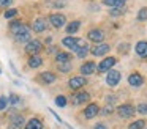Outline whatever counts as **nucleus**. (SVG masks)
I'll use <instances>...</instances> for the list:
<instances>
[{
    "label": "nucleus",
    "mask_w": 147,
    "mask_h": 129,
    "mask_svg": "<svg viewBox=\"0 0 147 129\" xmlns=\"http://www.w3.org/2000/svg\"><path fill=\"white\" fill-rule=\"evenodd\" d=\"M138 21H141V22L147 21V6H144V8H141L138 11Z\"/></svg>",
    "instance_id": "obj_31"
},
{
    "label": "nucleus",
    "mask_w": 147,
    "mask_h": 129,
    "mask_svg": "<svg viewBox=\"0 0 147 129\" xmlns=\"http://www.w3.org/2000/svg\"><path fill=\"white\" fill-rule=\"evenodd\" d=\"M144 128H146V121L144 120H136V121H133L128 126V129H144Z\"/></svg>",
    "instance_id": "obj_27"
},
{
    "label": "nucleus",
    "mask_w": 147,
    "mask_h": 129,
    "mask_svg": "<svg viewBox=\"0 0 147 129\" xmlns=\"http://www.w3.org/2000/svg\"><path fill=\"white\" fill-rule=\"evenodd\" d=\"M125 11H127L125 5L123 6H115V8H112L111 11H109V16H112V17H119V16H122Z\"/></svg>",
    "instance_id": "obj_25"
},
{
    "label": "nucleus",
    "mask_w": 147,
    "mask_h": 129,
    "mask_svg": "<svg viewBox=\"0 0 147 129\" xmlns=\"http://www.w3.org/2000/svg\"><path fill=\"white\" fill-rule=\"evenodd\" d=\"M24 124H26V118L22 115H13L10 118L8 129H24Z\"/></svg>",
    "instance_id": "obj_12"
},
{
    "label": "nucleus",
    "mask_w": 147,
    "mask_h": 129,
    "mask_svg": "<svg viewBox=\"0 0 147 129\" xmlns=\"http://www.w3.org/2000/svg\"><path fill=\"white\" fill-rule=\"evenodd\" d=\"M32 39V35H30V28L27 25H22L19 30L14 33V41L16 43H29Z\"/></svg>",
    "instance_id": "obj_1"
},
{
    "label": "nucleus",
    "mask_w": 147,
    "mask_h": 129,
    "mask_svg": "<svg viewBox=\"0 0 147 129\" xmlns=\"http://www.w3.org/2000/svg\"><path fill=\"white\" fill-rule=\"evenodd\" d=\"M128 84H130L131 87H141V85L144 84V77L139 72H131V74L128 76Z\"/></svg>",
    "instance_id": "obj_16"
},
{
    "label": "nucleus",
    "mask_w": 147,
    "mask_h": 129,
    "mask_svg": "<svg viewBox=\"0 0 147 129\" xmlns=\"http://www.w3.org/2000/svg\"><path fill=\"white\" fill-rule=\"evenodd\" d=\"M8 106H10V104H8V98L7 96H0V110H5Z\"/></svg>",
    "instance_id": "obj_33"
},
{
    "label": "nucleus",
    "mask_w": 147,
    "mask_h": 129,
    "mask_svg": "<svg viewBox=\"0 0 147 129\" xmlns=\"http://www.w3.org/2000/svg\"><path fill=\"white\" fill-rule=\"evenodd\" d=\"M36 80H38L40 84H43V85H51V84H54V82L57 80V76H55L52 71H45V72H41V74L36 76Z\"/></svg>",
    "instance_id": "obj_6"
},
{
    "label": "nucleus",
    "mask_w": 147,
    "mask_h": 129,
    "mask_svg": "<svg viewBox=\"0 0 147 129\" xmlns=\"http://www.w3.org/2000/svg\"><path fill=\"white\" fill-rule=\"evenodd\" d=\"M8 104H10V106H13V107L21 106V98L18 96L16 93H11L10 96H8Z\"/></svg>",
    "instance_id": "obj_26"
},
{
    "label": "nucleus",
    "mask_w": 147,
    "mask_h": 129,
    "mask_svg": "<svg viewBox=\"0 0 147 129\" xmlns=\"http://www.w3.org/2000/svg\"><path fill=\"white\" fill-rule=\"evenodd\" d=\"M51 113H52V115H54V116H55V120H57V121H59V123H62V118H60V116H59V115H57V113H55V112H54V110H51Z\"/></svg>",
    "instance_id": "obj_40"
},
{
    "label": "nucleus",
    "mask_w": 147,
    "mask_h": 129,
    "mask_svg": "<svg viewBox=\"0 0 147 129\" xmlns=\"http://www.w3.org/2000/svg\"><path fill=\"white\" fill-rule=\"evenodd\" d=\"M87 38H89V41H93L95 44L103 43V41H105V31H103L101 28H92V30L87 33Z\"/></svg>",
    "instance_id": "obj_9"
},
{
    "label": "nucleus",
    "mask_w": 147,
    "mask_h": 129,
    "mask_svg": "<svg viewBox=\"0 0 147 129\" xmlns=\"http://www.w3.org/2000/svg\"><path fill=\"white\" fill-rule=\"evenodd\" d=\"M127 0H103V5L109 6V8H115V6H123Z\"/></svg>",
    "instance_id": "obj_24"
},
{
    "label": "nucleus",
    "mask_w": 147,
    "mask_h": 129,
    "mask_svg": "<svg viewBox=\"0 0 147 129\" xmlns=\"http://www.w3.org/2000/svg\"><path fill=\"white\" fill-rule=\"evenodd\" d=\"M93 129H108V126H106L105 123H96V124L93 126Z\"/></svg>",
    "instance_id": "obj_38"
},
{
    "label": "nucleus",
    "mask_w": 147,
    "mask_h": 129,
    "mask_svg": "<svg viewBox=\"0 0 147 129\" xmlns=\"http://www.w3.org/2000/svg\"><path fill=\"white\" fill-rule=\"evenodd\" d=\"M57 68H59V71H60V72H70L73 66H71L70 61H67V63H59Z\"/></svg>",
    "instance_id": "obj_29"
},
{
    "label": "nucleus",
    "mask_w": 147,
    "mask_h": 129,
    "mask_svg": "<svg viewBox=\"0 0 147 129\" xmlns=\"http://www.w3.org/2000/svg\"><path fill=\"white\" fill-rule=\"evenodd\" d=\"M101 112H103V115H111V113L114 112V106H112V104H106V107Z\"/></svg>",
    "instance_id": "obj_35"
},
{
    "label": "nucleus",
    "mask_w": 147,
    "mask_h": 129,
    "mask_svg": "<svg viewBox=\"0 0 147 129\" xmlns=\"http://www.w3.org/2000/svg\"><path fill=\"white\" fill-rule=\"evenodd\" d=\"M22 25H24V24H22L21 21H11V22H10V31L14 35V33H16V31L21 28V27H22Z\"/></svg>",
    "instance_id": "obj_28"
},
{
    "label": "nucleus",
    "mask_w": 147,
    "mask_h": 129,
    "mask_svg": "<svg viewBox=\"0 0 147 129\" xmlns=\"http://www.w3.org/2000/svg\"><path fill=\"white\" fill-rule=\"evenodd\" d=\"M32 28H33V31H36V33L45 31L46 28H48V19H46V17H36L35 21H33Z\"/></svg>",
    "instance_id": "obj_15"
},
{
    "label": "nucleus",
    "mask_w": 147,
    "mask_h": 129,
    "mask_svg": "<svg viewBox=\"0 0 147 129\" xmlns=\"http://www.w3.org/2000/svg\"><path fill=\"white\" fill-rule=\"evenodd\" d=\"M120 79H122L120 72L115 71V69H109L108 74H106V84H108L109 87H115V85H119Z\"/></svg>",
    "instance_id": "obj_8"
},
{
    "label": "nucleus",
    "mask_w": 147,
    "mask_h": 129,
    "mask_svg": "<svg viewBox=\"0 0 147 129\" xmlns=\"http://www.w3.org/2000/svg\"><path fill=\"white\" fill-rule=\"evenodd\" d=\"M71 60V53L68 52H57L55 53V61L57 63H67Z\"/></svg>",
    "instance_id": "obj_23"
},
{
    "label": "nucleus",
    "mask_w": 147,
    "mask_h": 129,
    "mask_svg": "<svg viewBox=\"0 0 147 129\" xmlns=\"http://www.w3.org/2000/svg\"><path fill=\"white\" fill-rule=\"evenodd\" d=\"M41 49H43V44L40 39H30L29 43H26V47H24V50L30 55H38L41 52Z\"/></svg>",
    "instance_id": "obj_3"
},
{
    "label": "nucleus",
    "mask_w": 147,
    "mask_h": 129,
    "mask_svg": "<svg viewBox=\"0 0 147 129\" xmlns=\"http://www.w3.org/2000/svg\"><path fill=\"white\" fill-rule=\"evenodd\" d=\"M95 69H96V65L93 61H86L79 68V71H81V74H82V76H89V74H93Z\"/></svg>",
    "instance_id": "obj_18"
},
{
    "label": "nucleus",
    "mask_w": 147,
    "mask_h": 129,
    "mask_svg": "<svg viewBox=\"0 0 147 129\" xmlns=\"http://www.w3.org/2000/svg\"><path fill=\"white\" fill-rule=\"evenodd\" d=\"M136 53L139 57H142V58H147V41H138L136 44Z\"/></svg>",
    "instance_id": "obj_19"
},
{
    "label": "nucleus",
    "mask_w": 147,
    "mask_h": 129,
    "mask_svg": "<svg viewBox=\"0 0 147 129\" xmlns=\"http://www.w3.org/2000/svg\"><path fill=\"white\" fill-rule=\"evenodd\" d=\"M49 22H51V25L54 28H62L67 24V17H65V14H62V13H52V14L49 16Z\"/></svg>",
    "instance_id": "obj_5"
},
{
    "label": "nucleus",
    "mask_w": 147,
    "mask_h": 129,
    "mask_svg": "<svg viewBox=\"0 0 147 129\" xmlns=\"http://www.w3.org/2000/svg\"><path fill=\"white\" fill-rule=\"evenodd\" d=\"M45 126H43V121L40 118H36V116H33V118H30L29 121L24 124V129H43Z\"/></svg>",
    "instance_id": "obj_17"
},
{
    "label": "nucleus",
    "mask_w": 147,
    "mask_h": 129,
    "mask_svg": "<svg viewBox=\"0 0 147 129\" xmlns=\"http://www.w3.org/2000/svg\"><path fill=\"white\" fill-rule=\"evenodd\" d=\"M136 110L141 113V115H147V104H146V102H141L139 106H138Z\"/></svg>",
    "instance_id": "obj_34"
},
{
    "label": "nucleus",
    "mask_w": 147,
    "mask_h": 129,
    "mask_svg": "<svg viewBox=\"0 0 147 129\" xmlns=\"http://www.w3.org/2000/svg\"><path fill=\"white\" fill-rule=\"evenodd\" d=\"M27 65H29V68H40V66L43 65V58L40 55H30L29 57V61H27Z\"/></svg>",
    "instance_id": "obj_21"
},
{
    "label": "nucleus",
    "mask_w": 147,
    "mask_h": 129,
    "mask_svg": "<svg viewBox=\"0 0 147 129\" xmlns=\"http://www.w3.org/2000/svg\"><path fill=\"white\" fill-rule=\"evenodd\" d=\"M76 52V55H78V58H84V57L89 53V44L87 43H81L79 46H78V49L74 50Z\"/></svg>",
    "instance_id": "obj_22"
},
{
    "label": "nucleus",
    "mask_w": 147,
    "mask_h": 129,
    "mask_svg": "<svg viewBox=\"0 0 147 129\" xmlns=\"http://www.w3.org/2000/svg\"><path fill=\"white\" fill-rule=\"evenodd\" d=\"M3 16H5V19H14L18 16V9L16 8H8Z\"/></svg>",
    "instance_id": "obj_30"
},
{
    "label": "nucleus",
    "mask_w": 147,
    "mask_h": 129,
    "mask_svg": "<svg viewBox=\"0 0 147 129\" xmlns=\"http://www.w3.org/2000/svg\"><path fill=\"white\" fill-rule=\"evenodd\" d=\"M86 84H87V79H84L82 76H74V77H71L70 80H68V87H70L73 91L81 90Z\"/></svg>",
    "instance_id": "obj_7"
},
{
    "label": "nucleus",
    "mask_w": 147,
    "mask_h": 129,
    "mask_svg": "<svg viewBox=\"0 0 147 129\" xmlns=\"http://www.w3.org/2000/svg\"><path fill=\"white\" fill-rule=\"evenodd\" d=\"M55 104H57L59 107H65L67 106V98H65L63 94H59V96L55 98Z\"/></svg>",
    "instance_id": "obj_32"
},
{
    "label": "nucleus",
    "mask_w": 147,
    "mask_h": 129,
    "mask_svg": "<svg viewBox=\"0 0 147 129\" xmlns=\"http://www.w3.org/2000/svg\"><path fill=\"white\" fill-rule=\"evenodd\" d=\"M13 5V0H0V8H10Z\"/></svg>",
    "instance_id": "obj_36"
},
{
    "label": "nucleus",
    "mask_w": 147,
    "mask_h": 129,
    "mask_svg": "<svg viewBox=\"0 0 147 129\" xmlns=\"http://www.w3.org/2000/svg\"><path fill=\"white\" fill-rule=\"evenodd\" d=\"M70 101H71L73 106H81V104H84V102H89L90 94L87 93V91H74V93L71 94Z\"/></svg>",
    "instance_id": "obj_2"
},
{
    "label": "nucleus",
    "mask_w": 147,
    "mask_h": 129,
    "mask_svg": "<svg viewBox=\"0 0 147 129\" xmlns=\"http://www.w3.org/2000/svg\"><path fill=\"white\" fill-rule=\"evenodd\" d=\"M128 47H130L128 44H123V46L120 44V46H119V52H128Z\"/></svg>",
    "instance_id": "obj_39"
},
{
    "label": "nucleus",
    "mask_w": 147,
    "mask_h": 129,
    "mask_svg": "<svg viewBox=\"0 0 147 129\" xmlns=\"http://www.w3.org/2000/svg\"><path fill=\"white\" fill-rule=\"evenodd\" d=\"M52 5H54V8H63V6L67 5V3H65L63 0H57V2H54Z\"/></svg>",
    "instance_id": "obj_37"
},
{
    "label": "nucleus",
    "mask_w": 147,
    "mask_h": 129,
    "mask_svg": "<svg viewBox=\"0 0 147 129\" xmlns=\"http://www.w3.org/2000/svg\"><path fill=\"white\" fill-rule=\"evenodd\" d=\"M0 72H2V69H0Z\"/></svg>",
    "instance_id": "obj_41"
},
{
    "label": "nucleus",
    "mask_w": 147,
    "mask_h": 129,
    "mask_svg": "<svg viewBox=\"0 0 147 129\" xmlns=\"http://www.w3.org/2000/svg\"><path fill=\"white\" fill-rule=\"evenodd\" d=\"M115 65V58L114 57H106V58H103L101 60V63H100V65H96L98 66V71L100 72H108L109 69H112V66Z\"/></svg>",
    "instance_id": "obj_13"
},
{
    "label": "nucleus",
    "mask_w": 147,
    "mask_h": 129,
    "mask_svg": "<svg viewBox=\"0 0 147 129\" xmlns=\"http://www.w3.org/2000/svg\"><path fill=\"white\" fill-rule=\"evenodd\" d=\"M109 50H111V46H109L108 43H98L93 46L92 49V55L95 57H105L106 53H109Z\"/></svg>",
    "instance_id": "obj_10"
},
{
    "label": "nucleus",
    "mask_w": 147,
    "mask_h": 129,
    "mask_svg": "<svg viewBox=\"0 0 147 129\" xmlns=\"http://www.w3.org/2000/svg\"><path fill=\"white\" fill-rule=\"evenodd\" d=\"M79 28H81V21H71L70 24H67V28H65V31H67L70 36H73V35L76 33Z\"/></svg>",
    "instance_id": "obj_20"
},
{
    "label": "nucleus",
    "mask_w": 147,
    "mask_h": 129,
    "mask_svg": "<svg viewBox=\"0 0 147 129\" xmlns=\"http://www.w3.org/2000/svg\"><path fill=\"white\" fill-rule=\"evenodd\" d=\"M82 43V39H79V38H74V36H65L63 39H62V44H63L65 47H68V49H71V50H76L78 49V46Z\"/></svg>",
    "instance_id": "obj_14"
},
{
    "label": "nucleus",
    "mask_w": 147,
    "mask_h": 129,
    "mask_svg": "<svg viewBox=\"0 0 147 129\" xmlns=\"http://www.w3.org/2000/svg\"><path fill=\"white\" fill-rule=\"evenodd\" d=\"M100 113V107L96 102H90L87 104V107L84 109V116H86V120H92L95 118L96 115Z\"/></svg>",
    "instance_id": "obj_11"
},
{
    "label": "nucleus",
    "mask_w": 147,
    "mask_h": 129,
    "mask_svg": "<svg viewBox=\"0 0 147 129\" xmlns=\"http://www.w3.org/2000/svg\"><path fill=\"white\" fill-rule=\"evenodd\" d=\"M134 112H136V109L131 104H122V106L117 107V115L120 118H131L134 115Z\"/></svg>",
    "instance_id": "obj_4"
}]
</instances>
